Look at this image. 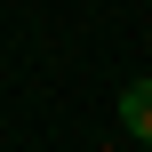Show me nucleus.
<instances>
[{"instance_id": "f257e3e1", "label": "nucleus", "mask_w": 152, "mask_h": 152, "mask_svg": "<svg viewBox=\"0 0 152 152\" xmlns=\"http://www.w3.org/2000/svg\"><path fill=\"white\" fill-rule=\"evenodd\" d=\"M120 128H128L136 144H152V80H128V88H120Z\"/></svg>"}]
</instances>
